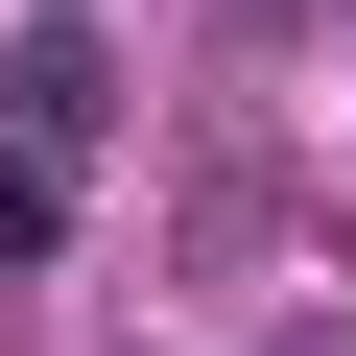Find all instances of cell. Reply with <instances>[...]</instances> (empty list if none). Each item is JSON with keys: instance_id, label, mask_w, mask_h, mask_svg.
<instances>
[{"instance_id": "cell-1", "label": "cell", "mask_w": 356, "mask_h": 356, "mask_svg": "<svg viewBox=\"0 0 356 356\" xmlns=\"http://www.w3.org/2000/svg\"><path fill=\"white\" fill-rule=\"evenodd\" d=\"M0 119H24V143H72V119H95V24H24V72H0Z\"/></svg>"}, {"instance_id": "cell-2", "label": "cell", "mask_w": 356, "mask_h": 356, "mask_svg": "<svg viewBox=\"0 0 356 356\" xmlns=\"http://www.w3.org/2000/svg\"><path fill=\"white\" fill-rule=\"evenodd\" d=\"M48 238H72V166H48V143H0V285H24Z\"/></svg>"}]
</instances>
